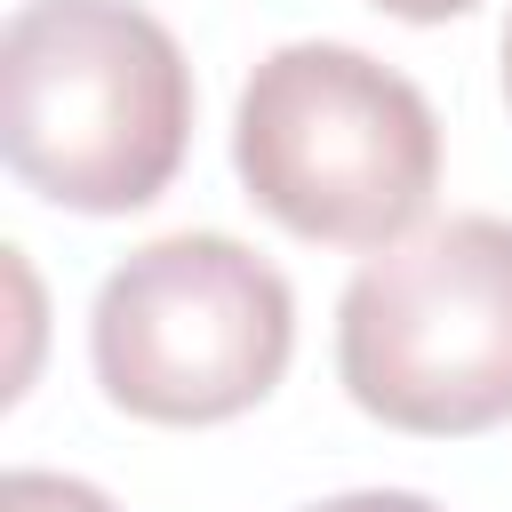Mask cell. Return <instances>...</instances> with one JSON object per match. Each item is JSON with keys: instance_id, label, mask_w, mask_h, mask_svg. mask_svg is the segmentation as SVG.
Returning a JSON list of instances; mask_svg holds the SVG:
<instances>
[{"instance_id": "obj_3", "label": "cell", "mask_w": 512, "mask_h": 512, "mask_svg": "<svg viewBox=\"0 0 512 512\" xmlns=\"http://www.w3.org/2000/svg\"><path fill=\"white\" fill-rule=\"evenodd\" d=\"M336 376L416 440L512 424V216H448L376 248L336 304Z\"/></svg>"}, {"instance_id": "obj_1", "label": "cell", "mask_w": 512, "mask_h": 512, "mask_svg": "<svg viewBox=\"0 0 512 512\" xmlns=\"http://www.w3.org/2000/svg\"><path fill=\"white\" fill-rule=\"evenodd\" d=\"M192 144V64L136 0H24L0 32V160L72 216L168 192Z\"/></svg>"}, {"instance_id": "obj_5", "label": "cell", "mask_w": 512, "mask_h": 512, "mask_svg": "<svg viewBox=\"0 0 512 512\" xmlns=\"http://www.w3.org/2000/svg\"><path fill=\"white\" fill-rule=\"evenodd\" d=\"M0 512H120L96 480H72V472H40V464H16L0 480Z\"/></svg>"}, {"instance_id": "obj_8", "label": "cell", "mask_w": 512, "mask_h": 512, "mask_svg": "<svg viewBox=\"0 0 512 512\" xmlns=\"http://www.w3.org/2000/svg\"><path fill=\"white\" fill-rule=\"evenodd\" d=\"M504 104H512V24H504Z\"/></svg>"}, {"instance_id": "obj_2", "label": "cell", "mask_w": 512, "mask_h": 512, "mask_svg": "<svg viewBox=\"0 0 512 512\" xmlns=\"http://www.w3.org/2000/svg\"><path fill=\"white\" fill-rule=\"evenodd\" d=\"M232 168L280 232L312 248H392L440 184V120L424 88L368 48L288 40L240 88Z\"/></svg>"}, {"instance_id": "obj_6", "label": "cell", "mask_w": 512, "mask_h": 512, "mask_svg": "<svg viewBox=\"0 0 512 512\" xmlns=\"http://www.w3.org/2000/svg\"><path fill=\"white\" fill-rule=\"evenodd\" d=\"M304 512H448L416 488H352V496H328V504H304Z\"/></svg>"}, {"instance_id": "obj_4", "label": "cell", "mask_w": 512, "mask_h": 512, "mask_svg": "<svg viewBox=\"0 0 512 512\" xmlns=\"http://www.w3.org/2000/svg\"><path fill=\"white\" fill-rule=\"evenodd\" d=\"M296 352V296L232 232H168L120 256L88 312V360L112 408L144 424L248 416Z\"/></svg>"}, {"instance_id": "obj_7", "label": "cell", "mask_w": 512, "mask_h": 512, "mask_svg": "<svg viewBox=\"0 0 512 512\" xmlns=\"http://www.w3.org/2000/svg\"><path fill=\"white\" fill-rule=\"evenodd\" d=\"M368 8H384V16H400V24H448V16H464L472 0H368Z\"/></svg>"}]
</instances>
